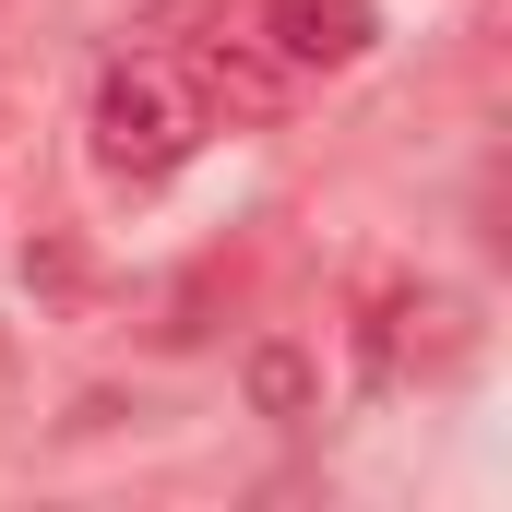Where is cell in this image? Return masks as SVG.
<instances>
[{"mask_svg": "<svg viewBox=\"0 0 512 512\" xmlns=\"http://www.w3.org/2000/svg\"><path fill=\"white\" fill-rule=\"evenodd\" d=\"M203 143H215V108H203V84H191V60H179V48H143V60H108V72H96L84 155H96L120 191L179 179Z\"/></svg>", "mask_w": 512, "mask_h": 512, "instance_id": "6da1fadb", "label": "cell"}, {"mask_svg": "<svg viewBox=\"0 0 512 512\" xmlns=\"http://www.w3.org/2000/svg\"><path fill=\"white\" fill-rule=\"evenodd\" d=\"M358 358H370V382H453L477 358V310L453 286H370Z\"/></svg>", "mask_w": 512, "mask_h": 512, "instance_id": "7a4b0ae2", "label": "cell"}, {"mask_svg": "<svg viewBox=\"0 0 512 512\" xmlns=\"http://www.w3.org/2000/svg\"><path fill=\"white\" fill-rule=\"evenodd\" d=\"M262 48L286 72H358L382 48V12L370 0H262Z\"/></svg>", "mask_w": 512, "mask_h": 512, "instance_id": "3957f363", "label": "cell"}, {"mask_svg": "<svg viewBox=\"0 0 512 512\" xmlns=\"http://www.w3.org/2000/svg\"><path fill=\"white\" fill-rule=\"evenodd\" d=\"M179 60H191V84H203L215 131H227V120H274V108H286V60H274V48H179Z\"/></svg>", "mask_w": 512, "mask_h": 512, "instance_id": "277c9868", "label": "cell"}, {"mask_svg": "<svg viewBox=\"0 0 512 512\" xmlns=\"http://www.w3.org/2000/svg\"><path fill=\"white\" fill-rule=\"evenodd\" d=\"M251 393H262V417H310V358L262 346V358H251Z\"/></svg>", "mask_w": 512, "mask_h": 512, "instance_id": "5b68a950", "label": "cell"}]
</instances>
